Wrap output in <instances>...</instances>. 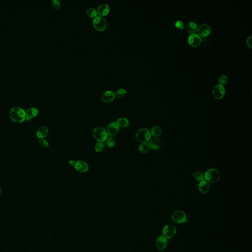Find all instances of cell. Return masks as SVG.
<instances>
[{
	"label": "cell",
	"mask_w": 252,
	"mask_h": 252,
	"mask_svg": "<svg viewBox=\"0 0 252 252\" xmlns=\"http://www.w3.org/2000/svg\"><path fill=\"white\" fill-rule=\"evenodd\" d=\"M9 117L13 122L21 123L26 120V112L19 107H13L9 111Z\"/></svg>",
	"instance_id": "obj_1"
},
{
	"label": "cell",
	"mask_w": 252,
	"mask_h": 252,
	"mask_svg": "<svg viewBox=\"0 0 252 252\" xmlns=\"http://www.w3.org/2000/svg\"><path fill=\"white\" fill-rule=\"evenodd\" d=\"M93 137L98 142H104L107 140L108 138L106 130L101 127L94 128L92 132Z\"/></svg>",
	"instance_id": "obj_2"
},
{
	"label": "cell",
	"mask_w": 252,
	"mask_h": 252,
	"mask_svg": "<svg viewBox=\"0 0 252 252\" xmlns=\"http://www.w3.org/2000/svg\"><path fill=\"white\" fill-rule=\"evenodd\" d=\"M150 131L147 129L142 128L139 129L135 134V138L138 141L141 143H147L148 142L151 138Z\"/></svg>",
	"instance_id": "obj_3"
},
{
	"label": "cell",
	"mask_w": 252,
	"mask_h": 252,
	"mask_svg": "<svg viewBox=\"0 0 252 252\" xmlns=\"http://www.w3.org/2000/svg\"><path fill=\"white\" fill-rule=\"evenodd\" d=\"M204 177L205 179L207 182L215 183L219 180L220 174L217 169L211 168L209 169L205 172Z\"/></svg>",
	"instance_id": "obj_4"
},
{
	"label": "cell",
	"mask_w": 252,
	"mask_h": 252,
	"mask_svg": "<svg viewBox=\"0 0 252 252\" xmlns=\"http://www.w3.org/2000/svg\"><path fill=\"white\" fill-rule=\"evenodd\" d=\"M93 23L94 28L99 31H102L106 28V20L101 16H97L94 19Z\"/></svg>",
	"instance_id": "obj_5"
},
{
	"label": "cell",
	"mask_w": 252,
	"mask_h": 252,
	"mask_svg": "<svg viewBox=\"0 0 252 252\" xmlns=\"http://www.w3.org/2000/svg\"><path fill=\"white\" fill-rule=\"evenodd\" d=\"M171 219L173 222L178 224H181L187 220L186 215L181 210H177L174 212L171 216Z\"/></svg>",
	"instance_id": "obj_6"
},
{
	"label": "cell",
	"mask_w": 252,
	"mask_h": 252,
	"mask_svg": "<svg viewBox=\"0 0 252 252\" xmlns=\"http://www.w3.org/2000/svg\"><path fill=\"white\" fill-rule=\"evenodd\" d=\"M176 233V228L172 225H167L163 228V235L165 238H171L174 236Z\"/></svg>",
	"instance_id": "obj_7"
},
{
	"label": "cell",
	"mask_w": 252,
	"mask_h": 252,
	"mask_svg": "<svg viewBox=\"0 0 252 252\" xmlns=\"http://www.w3.org/2000/svg\"><path fill=\"white\" fill-rule=\"evenodd\" d=\"M120 127L117 122H114L109 124L107 127V133L110 137H114L117 135L119 131Z\"/></svg>",
	"instance_id": "obj_8"
},
{
	"label": "cell",
	"mask_w": 252,
	"mask_h": 252,
	"mask_svg": "<svg viewBox=\"0 0 252 252\" xmlns=\"http://www.w3.org/2000/svg\"><path fill=\"white\" fill-rule=\"evenodd\" d=\"M225 88L223 85L220 84H217L213 89V94L217 99H221L225 94Z\"/></svg>",
	"instance_id": "obj_9"
},
{
	"label": "cell",
	"mask_w": 252,
	"mask_h": 252,
	"mask_svg": "<svg viewBox=\"0 0 252 252\" xmlns=\"http://www.w3.org/2000/svg\"><path fill=\"white\" fill-rule=\"evenodd\" d=\"M198 35L201 37H206L209 35L211 31L210 26L206 23H203L197 28V30Z\"/></svg>",
	"instance_id": "obj_10"
},
{
	"label": "cell",
	"mask_w": 252,
	"mask_h": 252,
	"mask_svg": "<svg viewBox=\"0 0 252 252\" xmlns=\"http://www.w3.org/2000/svg\"><path fill=\"white\" fill-rule=\"evenodd\" d=\"M75 168L78 172L80 173H84L88 171L89 166L85 161H83L79 160L75 161Z\"/></svg>",
	"instance_id": "obj_11"
},
{
	"label": "cell",
	"mask_w": 252,
	"mask_h": 252,
	"mask_svg": "<svg viewBox=\"0 0 252 252\" xmlns=\"http://www.w3.org/2000/svg\"><path fill=\"white\" fill-rule=\"evenodd\" d=\"M188 43L192 47H197L201 44V38L200 35L197 34H193L189 35L188 38Z\"/></svg>",
	"instance_id": "obj_12"
},
{
	"label": "cell",
	"mask_w": 252,
	"mask_h": 252,
	"mask_svg": "<svg viewBox=\"0 0 252 252\" xmlns=\"http://www.w3.org/2000/svg\"><path fill=\"white\" fill-rule=\"evenodd\" d=\"M115 97V94L112 91L108 90L104 92L101 96V101L105 103L111 102Z\"/></svg>",
	"instance_id": "obj_13"
},
{
	"label": "cell",
	"mask_w": 252,
	"mask_h": 252,
	"mask_svg": "<svg viewBox=\"0 0 252 252\" xmlns=\"http://www.w3.org/2000/svg\"><path fill=\"white\" fill-rule=\"evenodd\" d=\"M150 148L153 150H158L160 148L161 142L160 139L157 138H151L148 142Z\"/></svg>",
	"instance_id": "obj_14"
},
{
	"label": "cell",
	"mask_w": 252,
	"mask_h": 252,
	"mask_svg": "<svg viewBox=\"0 0 252 252\" xmlns=\"http://www.w3.org/2000/svg\"><path fill=\"white\" fill-rule=\"evenodd\" d=\"M156 245L158 249L160 251H163L167 247V238L164 236H159L156 241Z\"/></svg>",
	"instance_id": "obj_15"
},
{
	"label": "cell",
	"mask_w": 252,
	"mask_h": 252,
	"mask_svg": "<svg viewBox=\"0 0 252 252\" xmlns=\"http://www.w3.org/2000/svg\"><path fill=\"white\" fill-rule=\"evenodd\" d=\"M38 114V110L37 108H30L26 112V120L30 121L35 118Z\"/></svg>",
	"instance_id": "obj_16"
},
{
	"label": "cell",
	"mask_w": 252,
	"mask_h": 252,
	"mask_svg": "<svg viewBox=\"0 0 252 252\" xmlns=\"http://www.w3.org/2000/svg\"><path fill=\"white\" fill-rule=\"evenodd\" d=\"M110 11V8L108 4H101L97 8L98 14L101 16H103L108 15Z\"/></svg>",
	"instance_id": "obj_17"
},
{
	"label": "cell",
	"mask_w": 252,
	"mask_h": 252,
	"mask_svg": "<svg viewBox=\"0 0 252 252\" xmlns=\"http://www.w3.org/2000/svg\"><path fill=\"white\" fill-rule=\"evenodd\" d=\"M48 134V129L46 127L42 126L38 128L36 133L37 138L41 139H45Z\"/></svg>",
	"instance_id": "obj_18"
},
{
	"label": "cell",
	"mask_w": 252,
	"mask_h": 252,
	"mask_svg": "<svg viewBox=\"0 0 252 252\" xmlns=\"http://www.w3.org/2000/svg\"><path fill=\"white\" fill-rule=\"evenodd\" d=\"M210 189V186L209 183L207 182L206 180L201 181L200 184L198 185V189L201 193L205 194L208 193Z\"/></svg>",
	"instance_id": "obj_19"
},
{
	"label": "cell",
	"mask_w": 252,
	"mask_h": 252,
	"mask_svg": "<svg viewBox=\"0 0 252 252\" xmlns=\"http://www.w3.org/2000/svg\"><path fill=\"white\" fill-rule=\"evenodd\" d=\"M186 29L191 34H196L197 30V25L194 21H189V22L187 24Z\"/></svg>",
	"instance_id": "obj_20"
},
{
	"label": "cell",
	"mask_w": 252,
	"mask_h": 252,
	"mask_svg": "<svg viewBox=\"0 0 252 252\" xmlns=\"http://www.w3.org/2000/svg\"><path fill=\"white\" fill-rule=\"evenodd\" d=\"M117 123L119 127L122 128H126L128 127L130 125V122L127 118H120L118 119L117 121Z\"/></svg>",
	"instance_id": "obj_21"
},
{
	"label": "cell",
	"mask_w": 252,
	"mask_h": 252,
	"mask_svg": "<svg viewBox=\"0 0 252 252\" xmlns=\"http://www.w3.org/2000/svg\"><path fill=\"white\" fill-rule=\"evenodd\" d=\"M150 133H151V135H152L153 137L154 138H157L160 136L162 133V129L160 126H155L151 129Z\"/></svg>",
	"instance_id": "obj_22"
},
{
	"label": "cell",
	"mask_w": 252,
	"mask_h": 252,
	"mask_svg": "<svg viewBox=\"0 0 252 252\" xmlns=\"http://www.w3.org/2000/svg\"><path fill=\"white\" fill-rule=\"evenodd\" d=\"M149 145L148 143H142L139 145L138 150L141 153H146L149 151Z\"/></svg>",
	"instance_id": "obj_23"
},
{
	"label": "cell",
	"mask_w": 252,
	"mask_h": 252,
	"mask_svg": "<svg viewBox=\"0 0 252 252\" xmlns=\"http://www.w3.org/2000/svg\"><path fill=\"white\" fill-rule=\"evenodd\" d=\"M193 177L196 181H199V182L204 181L205 180L204 175V173L198 171L194 173Z\"/></svg>",
	"instance_id": "obj_24"
},
{
	"label": "cell",
	"mask_w": 252,
	"mask_h": 252,
	"mask_svg": "<svg viewBox=\"0 0 252 252\" xmlns=\"http://www.w3.org/2000/svg\"><path fill=\"white\" fill-rule=\"evenodd\" d=\"M104 148V142H98L94 146V150L96 152H101Z\"/></svg>",
	"instance_id": "obj_25"
},
{
	"label": "cell",
	"mask_w": 252,
	"mask_h": 252,
	"mask_svg": "<svg viewBox=\"0 0 252 252\" xmlns=\"http://www.w3.org/2000/svg\"><path fill=\"white\" fill-rule=\"evenodd\" d=\"M87 15L90 17H96L97 15V11L95 8H89L87 9L86 12Z\"/></svg>",
	"instance_id": "obj_26"
},
{
	"label": "cell",
	"mask_w": 252,
	"mask_h": 252,
	"mask_svg": "<svg viewBox=\"0 0 252 252\" xmlns=\"http://www.w3.org/2000/svg\"><path fill=\"white\" fill-rule=\"evenodd\" d=\"M106 141H107V145L110 148H112V147H114V146L115 145V139L113 137L108 138Z\"/></svg>",
	"instance_id": "obj_27"
},
{
	"label": "cell",
	"mask_w": 252,
	"mask_h": 252,
	"mask_svg": "<svg viewBox=\"0 0 252 252\" xmlns=\"http://www.w3.org/2000/svg\"><path fill=\"white\" fill-rule=\"evenodd\" d=\"M227 78L226 75H221L219 78V84L222 85H225L227 83Z\"/></svg>",
	"instance_id": "obj_28"
},
{
	"label": "cell",
	"mask_w": 252,
	"mask_h": 252,
	"mask_svg": "<svg viewBox=\"0 0 252 252\" xmlns=\"http://www.w3.org/2000/svg\"><path fill=\"white\" fill-rule=\"evenodd\" d=\"M127 93V92L126 90L124 89H119L116 90L115 94H116L118 97L122 98V97L125 96Z\"/></svg>",
	"instance_id": "obj_29"
},
{
	"label": "cell",
	"mask_w": 252,
	"mask_h": 252,
	"mask_svg": "<svg viewBox=\"0 0 252 252\" xmlns=\"http://www.w3.org/2000/svg\"><path fill=\"white\" fill-rule=\"evenodd\" d=\"M38 144L41 147L43 148H46L49 146L48 142L46 141V139H41L38 141Z\"/></svg>",
	"instance_id": "obj_30"
},
{
	"label": "cell",
	"mask_w": 252,
	"mask_h": 252,
	"mask_svg": "<svg viewBox=\"0 0 252 252\" xmlns=\"http://www.w3.org/2000/svg\"><path fill=\"white\" fill-rule=\"evenodd\" d=\"M175 26L179 29H183L184 28V24L181 20H177L175 23Z\"/></svg>",
	"instance_id": "obj_31"
},
{
	"label": "cell",
	"mask_w": 252,
	"mask_h": 252,
	"mask_svg": "<svg viewBox=\"0 0 252 252\" xmlns=\"http://www.w3.org/2000/svg\"><path fill=\"white\" fill-rule=\"evenodd\" d=\"M52 5L55 9H59L60 8V3L58 0H52Z\"/></svg>",
	"instance_id": "obj_32"
},
{
	"label": "cell",
	"mask_w": 252,
	"mask_h": 252,
	"mask_svg": "<svg viewBox=\"0 0 252 252\" xmlns=\"http://www.w3.org/2000/svg\"><path fill=\"white\" fill-rule=\"evenodd\" d=\"M246 42L248 46L250 48H252V35H250L249 37L247 38Z\"/></svg>",
	"instance_id": "obj_33"
},
{
	"label": "cell",
	"mask_w": 252,
	"mask_h": 252,
	"mask_svg": "<svg viewBox=\"0 0 252 252\" xmlns=\"http://www.w3.org/2000/svg\"><path fill=\"white\" fill-rule=\"evenodd\" d=\"M68 163H69V164H70L71 166H72V167L74 166V167L75 163V161L74 160H70V161H69Z\"/></svg>",
	"instance_id": "obj_34"
},
{
	"label": "cell",
	"mask_w": 252,
	"mask_h": 252,
	"mask_svg": "<svg viewBox=\"0 0 252 252\" xmlns=\"http://www.w3.org/2000/svg\"><path fill=\"white\" fill-rule=\"evenodd\" d=\"M1 192H2L1 188H0V195H1Z\"/></svg>",
	"instance_id": "obj_35"
}]
</instances>
